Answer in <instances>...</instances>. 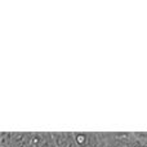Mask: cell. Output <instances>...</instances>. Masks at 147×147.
Returning <instances> with one entry per match:
<instances>
[{"label": "cell", "mask_w": 147, "mask_h": 147, "mask_svg": "<svg viewBox=\"0 0 147 147\" xmlns=\"http://www.w3.org/2000/svg\"><path fill=\"white\" fill-rule=\"evenodd\" d=\"M98 147H110L109 145V142H107V140H106V136H102V142H101V145H99Z\"/></svg>", "instance_id": "2"}, {"label": "cell", "mask_w": 147, "mask_h": 147, "mask_svg": "<svg viewBox=\"0 0 147 147\" xmlns=\"http://www.w3.org/2000/svg\"><path fill=\"white\" fill-rule=\"evenodd\" d=\"M78 147H98L102 142L99 133H74Z\"/></svg>", "instance_id": "1"}]
</instances>
